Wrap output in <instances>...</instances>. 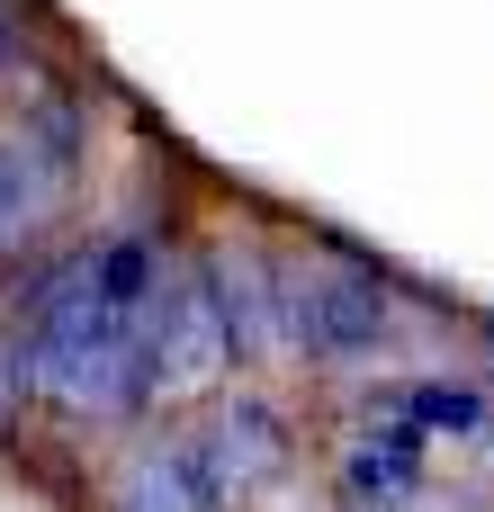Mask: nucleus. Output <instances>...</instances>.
Returning a JSON list of instances; mask_svg holds the SVG:
<instances>
[{"label": "nucleus", "mask_w": 494, "mask_h": 512, "mask_svg": "<svg viewBox=\"0 0 494 512\" xmlns=\"http://www.w3.org/2000/svg\"><path fill=\"white\" fill-rule=\"evenodd\" d=\"M279 324H288V369H315V378L378 369L396 333V288L378 261L342 243H279Z\"/></svg>", "instance_id": "obj_1"}, {"label": "nucleus", "mask_w": 494, "mask_h": 512, "mask_svg": "<svg viewBox=\"0 0 494 512\" xmlns=\"http://www.w3.org/2000/svg\"><path fill=\"white\" fill-rule=\"evenodd\" d=\"M189 468L207 477V495L225 512H252L261 495H279L297 477V414L261 387H216L198 396V423H180Z\"/></svg>", "instance_id": "obj_2"}, {"label": "nucleus", "mask_w": 494, "mask_h": 512, "mask_svg": "<svg viewBox=\"0 0 494 512\" xmlns=\"http://www.w3.org/2000/svg\"><path fill=\"white\" fill-rule=\"evenodd\" d=\"M135 369H144V414H171V405H198L234 378V333L198 279V261H171L144 324H135Z\"/></svg>", "instance_id": "obj_3"}, {"label": "nucleus", "mask_w": 494, "mask_h": 512, "mask_svg": "<svg viewBox=\"0 0 494 512\" xmlns=\"http://www.w3.org/2000/svg\"><path fill=\"white\" fill-rule=\"evenodd\" d=\"M225 333H234V369H288V324H279V243L261 234H216L189 252Z\"/></svg>", "instance_id": "obj_4"}, {"label": "nucleus", "mask_w": 494, "mask_h": 512, "mask_svg": "<svg viewBox=\"0 0 494 512\" xmlns=\"http://www.w3.org/2000/svg\"><path fill=\"white\" fill-rule=\"evenodd\" d=\"M99 512H225V504L189 468V441L180 432H144V441L117 450V468L99 486Z\"/></svg>", "instance_id": "obj_5"}, {"label": "nucleus", "mask_w": 494, "mask_h": 512, "mask_svg": "<svg viewBox=\"0 0 494 512\" xmlns=\"http://www.w3.org/2000/svg\"><path fill=\"white\" fill-rule=\"evenodd\" d=\"M36 405V324H0V432Z\"/></svg>", "instance_id": "obj_6"}]
</instances>
